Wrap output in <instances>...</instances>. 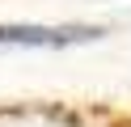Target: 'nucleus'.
Here are the masks:
<instances>
[{
  "label": "nucleus",
  "mask_w": 131,
  "mask_h": 127,
  "mask_svg": "<svg viewBox=\"0 0 131 127\" xmlns=\"http://www.w3.org/2000/svg\"><path fill=\"white\" fill-rule=\"evenodd\" d=\"M97 38H106L102 25H26V21L0 25V47H42V51H63V47H80V42H97Z\"/></svg>",
  "instance_id": "obj_1"
}]
</instances>
